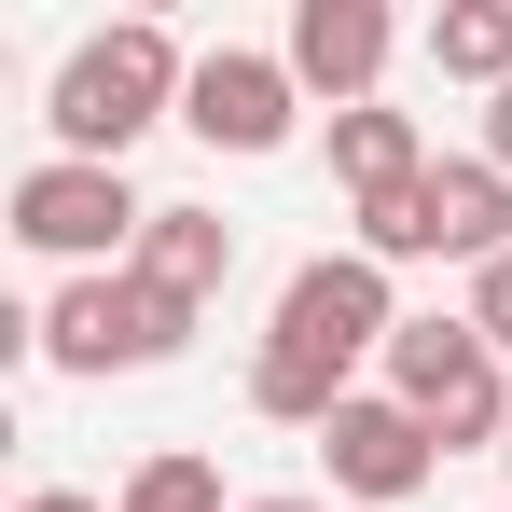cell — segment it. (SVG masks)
<instances>
[{
	"label": "cell",
	"mask_w": 512,
	"mask_h": 512,
	"mask_svg": "<svg viewBox=\"0 0 512 512\" xmlns=\"http://www.w3.org/2000/svg\"><path fill=\"white\" fill-rule=\"evenodd\" d=\"M180 84H194V56H180L153 14L70 42V70H56V153H70V167H125V139H153L180 111Z\"/></svg>",
	"instance_id": "cell-1"
},
{
	"label": "cell",
	"mask_w": 512,
	"mask_h": 512,
	"mask_svg": "<svg viewBox=\"0 0 512 512\" xmlns=\"http://www.w3.org/2000/svg\"><path fill=\"white\" fill-rule=\"evenodd\" d=\"M250 512H333V499H250Z\"/></svg>",
	"instance_id": "cell-17"
},
{
	"label": "cell",
	"mask_w": 512,
	"mask_h": 512,
	"mask_svg": "<svg viewBox=\"0 0 512 512\" xmlns=\"http://www.w3.org/2000/svg\"><path fill=\"white\" fill-rule=\"evenodd\" d=\"M333 180H346V208H374V194H402V180H429V139H416V111H333Z\"/></svg>",
	"instance_id": "cell-11"
},
{
	"label": "cell",
	"mask_w": 512,
	"mask_h": 512,
	"mask_svg": "<svg viewBox=\"0 0 512 512\" xmlns=\"http://www.w3.org/2000/svg\"><path fill=\"white\" fill-rule=\"evenodd\" d=\"M429 250H443V263H471V277H485V263L512 250V180L485 167V153L429 167Z\"/></svg>",
	"instance_id": "cell-9"
},
{
	"label": "cell",
	"mask_w": 512,
	"mask_h": 512,
	"mask_svg": "<svg viewBox=\"0 0 512 512\" xmlns=\"http://www.w3.org/2000/svg\"><path fill=\"white\" fill-rule=\"evenodd\" d=\"M180 346H194V305H167L139 263H125V277H70V291L42 305V360H56V374H153Z\"/></svg>",
	"instance_id": "cell-3"
},
{
	"label": "cell",
	"mask_w": 512,
	"mask_h": 512,
	"mask_svg": "<svg viewBox=\"0 0 512 512\" xmlns=\"http://www.w3.org/2000/svg\"><path fill=\"white\" fill-rule=\"evenodd\" d=\"M14 236L42 263H84V277H125L139 236H153V208L125 194V167H70V153H42V167L14 180Z\"/></svg>",
	"instance_id": "cell-4"
},
{
	"label": "cell",
	"mask_w": 512,
	"mask_h": 512,
	"mask_svg": "<svg viewBox=\"0 0 512 512\" xmlns=\"http://www.w3.org/2000/svg\"><path fill=\"white\" fill-rule=\"evenodd\" d=\"M277 346H305V360H360V346H402V291H388V263L360 250H319L291 263V291H277Z\"/></svg>",
	"instance_id": "cell-5"
},
{
	"label": "cell",
	"mask_w": 512,
	"mask_h": 512,
	"mask_svg": "<svg viewBox=\"0 0 512 512\" xmlns=\"http://www.w3.org/2000/svg\"><path fill=\"white\" fill-rule=\"evenodd\" d=\"M291 111H305L291 56H250V42L194 56V84H180V125H194L208 153H277V139H291Z\"/></svg>",
	"instance_id": "cell-6"
},
{
	"label": "cell",
	"mask_w": 512,
	"mask_h": 512,
	"mask_svg": "<svg viewBox=\"0 0 512 512\" xmlns=\"http://www.w3.org/2000/svg\"><path fill=\"white\" fill-rule=\"evenodd\" d=\"M499 457H512V443H499Z\"/></svg>",
	"instance_id": "cell-18"
},
{
	"label": "cell",
	"mask_w": 512,
	"mask_h": 512,
	"mask_svg": "<svg viewBox=\"0 0 512 512\" xmlns=\"http://www.w3.org/2000/svg\"><path fill=\"white\" fill-rule=\"evenodd\" d=\"M319 457H333V499H374V512H402L429 471H443V443H429V429L402 416L388 388H360V402L319 429Z\"/></svg>",
	"instance_id": "cell-7"
},
{
	"label": "cell",
	"mask_w": 512,
	"mask_h": 512,
	"mask_svg": "<svg viewBox=\"0 0 512 512\" xmlns=\"http://www.w3.org/2000/svg\"><path fill=\"white\" fill-rule=\"evenodd\" d=\"M429 70L499 97L512 84V0H443V14H429Z\"/></svg>",
	"instance_id": "cell-12"
},
{
	"label": "cell",
	"mask_w": 512,
	"mask_h": 512,
	"mask_svg": "<svg viewBox=\"0 0 512 512\" xmlns=\"http://www.w3.org/2000/svg\"><path fill=\"white\" fill-rule=\"evenodd\" d=\"M139 277L208 319V291L236 277V222H208V208H153V236H139Z\"/></svg>",
	"instance_id": "cell-10"
},
{
	"label": "cell",
	"mask_w": 512,
	"mask_h": 512,
	"mask_svg": "<svg viewBox=\"0 0 512 512\" xmlns=\"http://www.w3.org/2000/svg\"><path fill=\"white\" fill-rule=\"evenodd\" d=\"M457 319H471V333H485V346H512V250L485 263V277H471V305H457Z\"/></svg>",
	"instance_id": "cell-14"
},
{
	"label": "cell",
	"mask_w": 512,
	"mask_h": 512,
	"mask_svg": "<svg viewBox=\"0 0 512 512\" xmlns=\"http://www.w3.org/2000/svg\"><path fill=\"white\" fill-rule=\"evenodd\" d=\"M388 42H402V28H388L374 0H305L277 56H291V84H305V97H333V111H374V84H388Z\"/></svg>",
	"instance_id": "cell-8"
},
{
	"label": "cell",
	"mask_w": 512,
	"mask_h": 512,
	"mask_svg": "<svg viewBox=\"0 0 512 512\" xmlns=\"http://www.w3.org/2000/svg\"><path fill=\"white\" fill-rule=\"evenodd\" d=\"M111 512H250V499H222V457H194V443H153V457L111 485Z\"/></svg>",
	"instance_id": "cell-13"
},
{
	"label": "cell",
	"mask_w": 512,
	"mask_h": 512,
	"mask_svg": "<svg viewBox=\"0 0 512 512\" xmlns=\"http://www.w3.org/2000/svg\"><path fill=\"white\" fill-rule=\"evenodd\" d=\"M388 402L443 443V457H471V443H512V388H499V346L471 333V319H402L388 346Z\"/></svg>",
	"instance_id": "cell-2"
},
{
	"label": "cell",
	"mask_w": 512,
	"mask_h": 512,
	"mask_svg": "<svg viewBox=\"0 0 512 512\" xmlns=\"http://www.w3.org/2000/svg\"><path fill=\"white\" fill-rule=\"evenodd\" d=\"M14 512H111V499H84V485H28Z\"/></svg>",
	"instance_id": "cell-16"
},
{
	"label": "cell",
	"mask_w": 512,
	"mask_h": 512,
	"mask_svg": "<svg viewBox=\"0 0 512 512\" xmlns=\"http://www.w3.org/2000/svg\"><path fill=\"white\" fill-rule=\"evenodd\" d=\"M485 167H499V180H512V84H499V97H485Z\"/></svg>",
	"instance_id": "cell-15"
}]
</instances>
